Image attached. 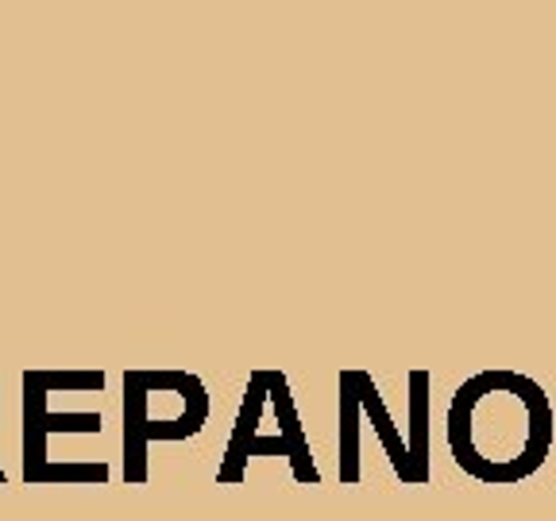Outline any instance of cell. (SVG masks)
Returning <instances> with one entry per match:
<instances>
[{"label": "cell", "instance_id": "1", "mask_svg": "<svg viewBox=\"0 0 556 521\" xmlns=\"http://www.w3.org/2000/svg\"><path fill=\"white\" fill-rule=\"evenodd\" d=\"M452 456L483 483H518L545 463L553 414L538 382L486 371L464 382L448 409Z\"/></svg>", "mask_w": 556, "mask_h": 521}]
</instances>
